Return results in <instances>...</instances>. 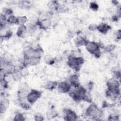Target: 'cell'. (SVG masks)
I'll return each instance as SVG.
<instances>
[{"label": "cell", "mask_w": 121, "mask_h": 121, "mask_svg": "<svg viewBox=\"0 0 121 121\" xmlns=\"http://www.w3.org/2000/svg\"><path fill=\"white\" fill-rule=\"evenodd\" d=\"M83 62V60L82 58L71 57L69 60L68 64L70 67L73 69H78Z\"/></svg>", "instance_id": "1"}, {"label": "cell", "mask_w": 121, "mask_h": 121, "mask_svg": "<svg viewBox=\"0 0 121 121\" xmlns=\"http://www.w3.org/2000/svg\"><path fill=\"white\" fill-rule=\"evenodd\" d=\"M87 115L94 117H98L101 116V112L96 106L93 104L90 105L86 110Z\"/></svg>", "instance_id": "2"}, {"label": "cell", "mask_w": 121, "mask_h": 121, "mask_svg": "<svg viewBox=\"0 0 121 121\" xmlns=\"http://www.w3.org/2000/svg\"><path fill=\"white\" fill-rule=\"evenodd\" d=\"M41 93L39 91L35 90H32L27 94V101L30 103H33L38 99Z\"/></svg>", "instance_id": "3"}, {"label": "cell", "mask_w": 121, "mask_h": 121, "mask_svg": "<svg viewBox=\"0 0 121 121\" xmlns=\"http://www.w3.org/2000/svg\"><path fill=\"white\" fill-rule=\"evenodd\" d=\"M86 49L91 53H95V54L98 53L99 51L98 45L94 42H88L86 44Z\"/></svg>", "instance_id": "4"}, {"label": "cell", "mask_w": 121, "mask_h": 121, "mask_svg": "<svg viewBox=\"0 0 121 121\" xmlns=\"http://www.w3.org/2000/svg\"><path fill=\"white\" fill-rule=\"evenodd\" d=\"M70 89V86L69 83L62 82L60 83L58 86V90L61 93L68 92Z\"/></svg>", "instance_id": "5"}, {"label": "cell", "mask_w": 121, "mask_h": 121, "mask_svg": "<svg viewBox=\"0 0 121 121\" xmlns=\"http://www.w3.org/2000/svg\"><path fill=\"white\" fill-rule=\"evenodd\" d=\"M69 81L71 84L75 87H77L79 85L78 77L76 74L73 75L70 77Z\"/></svg>", "instance_id": "6"}, {"label": "cell", "mask_w": 121, "mask_h": 121, "mask_svg": "<svg viewBox=\"0 0 121 121\" xmlns=\"http://www.w3.org/2000/svg\"><path fill=\"white\" fill-rule=\"evenodd\" d=\"M109 28H110V26H109L107 24H104V23L101 24L100 25H99L97 27V29L100 32H101V33H104V34L106 33L108 31Z\"/></svg>", "instance_id": "7"}, {"label": "cell", "mask_w": 121, "mask_h": 121, "mask_svg": "<svg viewBox=\"0 0 121 121\" xmlns=\"http://www.w3.org/2000/svg\"><path fill=\"white\" fill-rule=\"evenodd\" d=\"M67 120H75L76 119L77 116L76 114L72 111L68 110L66 112V117Z\"/></svg>", "instance_id": "8"}, {"label": "cell", "mask_w": 121, "mask_h": 121, "mask_svg": "<svg viewBox=\"0 0 121 121\" xmlns=\"http://www.w3.org/2000/svg\"><path fill=\"white\" fill-rule=\"evenodd\" d=\"M27 28L24 25H21L18 28L17 34L19 36H23L26 33Z\"/></svg>", "instance_id": "9"}, {"label": "cell", "mask_w": 121, "mask_h": 121, "mask_svg": "<svg viewBox=\"0 0 121 121\" xmlns=\"http://www.w3.org/2000/svg\"><path fill=\"white\" fill-rule=\"evenodd\" d=\"M12 60V55L9 52L3 54V60L7 63H9Z\"/></svg>", "instance_id": "10"}, {"label": "cell", "mask_w": 121, "mask_h": 121, "mask_svg": "<svg viewBox=\"0 0 121 121\" xmlns=\"http://www.w3.org/2000/svg\"><path fill=\"white\" fill-rule=\"evenodd\" d=\"M41 26H42V27L44 28H47L49 27L51 25V22L48 19L44 20L42 21H41Z\"/></svg>", "instance_id": "11"}, {"label": "cell", "mask_w": 121, "mask_h": 121, "mask_svg": "<svg viewBox=\"0 0 121 121\" xmlns=\"http://www.w3.org/2000/svg\"><path fill=\"white\" fill-rule=\"evenodd\" d=\"M22 75L20 73V72H16L15 71L14 73H12V77H13V79H14L16 81H18L20 80L22 77Z\"/></svg>", "instance_id": "12"}, {"label": "cell", "mask_w": 121, "mask_h": 121, "mask_svg": "<svg viewBox=\"0 0 121 121\" xmlns=\"http://www.w3.org/2000/svg\"><path fill=\"white\" fill-rule=\"evenodd\" d=\"M85 41L82 37H78L75 40V43L78 46H81L85 44Z\"/></svg>", "instance_id": "13"}, {"label": "cell", "mask_w": 121, "mask_h": 121, "mask_svg": "<svg viewBox=\"0 0 121 121\" xmlns=\"http://www.w3.org/2000/svg\"><path fill=\"white\" fill-rule=\"evenodd\" d=\"M26 21V18L25 17H20L17 19V23L20 25H24Z\"/></svg>", "instance_id": "14"}, {"label": "cell", "mask_w": 121, "mask_h": 121, "mask_svg": "<svg viewBox=\"0 0 121 121\" xmlns=\"http://www.w3.org/2000/svg\"><path fill=\"white\" fill-rule=\"evenodd\" d=\"M17 18L15 16H11L7 19V22L10 24H15L17 23Z\"/></svg>", "instance_id": "15"}, {"label": "cell", "mask_w": 121, "mask_h": 121, "mask_svg": "<svg viewBox=\"0 0 121 121\" xmlns=\"http://www.w3.org/2000/svg\"><path fill=\"white\" fill-rule=\"evenodd\" d=\"M9 101L7 99H3L1 102V103H0V105L2 106L3 107H4L5 109H6V108L9 105Z\"/></svg>", "instance_id": "16"}, {"label": "cell", "mask_w": 121, "mask_h": 121, "mask_svg": "<svg viewBox=\"0 0 121 121\" xmlns=\"http://www.w3.org/2000/svg\"><path fill=\"white\" fill-rule=\"evenodd\" d=\"M20 72L22 76H26L28 73V71L26 68H24L21 69Z\"/></svg>", "instance_id": "17"}, {"label": "cell", "mask_w": 121, "mask_h": 121, "mask_svg": "<svg viewBox=\"0 0 121 121\" xmlns=\"http://www.w3.org/2000/svg\"><path fill=\"white\" fill-rule=\"evenodd\" d=\"M55 86V83H54L53 82H48L46 86V88H47V89H52L53 88V87Z\"/></svg>", "instance_id": "18"}, {"label": "cell", "mask_w": 121, "mask_h": 121, "mask_svg": "<svg viewBox=\"0 0 121 121\" xmlns=\"http://www.w3.org/2000/svg\"><path fill=\"white\" fill-rule=\"evenodd\" d=\"M23 118V116L21 114H18L16 115L14 118V120H17V121H22L24 120Z\"/></svg>", "instance_id": "19"}, {"label": "cell", "mask_w": 121, "mask_h": 121, "mask_svg": "<svg viewBox=\"0 0 121 121\" xmlns=\"http://www.w3.org/2000/svg\"><path fill=\"white\" fill-rule=\"evenodd\" d=\"M98 7L96 3H95V2H92V3H90V8H91L93 10H95L98 9Z\"/></svg>", "instance_id": "20"}, {"label": "cell", "mask_w": 121, "mask_h": 121, "mask_svg": "<svg viewBox=\"0 0 121 121\" xmlns=\"http://www.w3.org/2000/svg\"><path fill=\"white\" fill-rule=\"evenodd\" d=\"M97 26H96V25L95 24H91L89 26V28L90 30L93 31L94 30H95L96 29H97Z\"/></svg>", "instance_id": "21"}]
</instances>
